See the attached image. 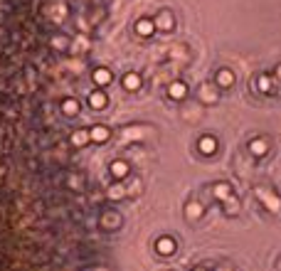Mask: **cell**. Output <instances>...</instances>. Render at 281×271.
Here are the masks:
<instances>
[{"instance_id":"6da1fadb","label":"cell","mask_w":281,"mask_h":271,"mask_svg":"<svg viewBox=\"0 0 281 271\" xmlns=\"http://www.w3.org/2000/svg\"><path fill=\"white\" fill-rule=\"evenodd\" d=\"M168 96L175 99V101L185 99V96H188V84H185V81H173V84L168 86Z\"/></svg>"},{"instance_id":"7a4b0ae2","label":"cell","mask_w":281,"mask_h":271,"mask_svg":"<svg viewBox=\"0 0 281 271\" xmlns=\"http://www.w3.org/2000/svg\"><path fill=\"white\" fill-rule=\"evenodd\" d=\"M94 84L96 86H106V84H111V79H114V74H111V69H106V67H99V69H94Z\"/></svg>"},{"instance_id":"3957f363","label":"cell","mask_w":281,"mask_h":271,"mask_svg":"<svg viewBox=\"0 0 281 271\" xmlns=\"http://www.w3.org/2000/svg\"><path fill=\"white\" fill-rule=\"evenodd\" d=\"M155 252L158 254H173L175 252V239H170V237H160L158 242H155Z\"/></svg>"},{"instance_id":"277c9868","label":"cell","mask_w":281,"mask_h":271,"mask_svg":"<svg viewBox=\"0 0 281 271\" xmlns=\"http://www.w3.org/2000/svg\"><path fill=\"white\" fill-rule=\"evenodd\" d=\"M198 148H200V153H205V155H212V153L217 150V140H214L212 136H203V138L198 140Z\"/></svg>"},{"instance_id":"5b68a950","label":"cell","mask_w":281,"mask_h":271,"mask_svg":"<svg viewBox=\"0 0 281 271\" xmlns=\"http://www.w3.org/2000/svg\"><path fill=\"white\" fill-rule=\"evenodd\" d=\"M153 30H155V22H153V20L140 17L139 22H136V32H139L140 37H150V35H153Z\"/></svg>"},{"instance_id":"8992f818","label":"cell","mask_w":281,"mask_h":271,"mask_svg":"<svg viewBox=\"0 0 281 271\" xmlns=\"http://www.w3.org/2000/svg\"><path fill=\"white\" fill-rule=\"evenodd\" d=\"M89 106H91L94 111H101V109L106 106V94H104V91H91V96H89Z\"/></svg>"},{"instance_id":"52a82bcc","label":"cell","mask_w":281,"mask_h":271,"mask_svg":"<svg viewBox=\"0 0 281 271\" xmlns=\"http://www.w3.org/2000/svg\"><path fill=\"white\" fill-rule=\"evenodd\" d=\"M267 150H269V145H267L264 138H254V140H249V153H252V155H267Z\"/></svg>"},{"instance_id":"ba28073f","label":"cell","mask_w":281,"mask_h":271,"mask_svg":"<svg viewBox=\"0 0 281 271\" xmlns=\"http://www.w3.org/2000/svg\"><path fill=\"white\" fill-rule=\"evenodd\" d=\"M109 136H111V131H109L106 126H94V129L89 131V138H91V140H96V143L109 140Z\"/></svg>"},{"instance_id":"9c48e42d","label":"cell","mask_w":281,"mask_h":271,"mask_svg":"<svg viewBox=\"0 0 281 271\" xmlns=\"http://www.w3.org/2000/svg\"><path fill=\"white\" fill-rule=\"evenodd\" d=\"M155 27H160V30H173V15L168 12V10H163L160 15H158V20H155Z\"/></svg>"},{"instance_id":"30bf717a","label":"cell","mask_w":281,"mask_h":271,"mask_svg":"<svg viewBox=\"0 0 281 271\" xmlns=\"http://www.w3.org/2000/svg\"><path fill=\"white\" fill-rule=\"evenodd\" d=\"M232 81H234V74H232L229 69H219V71H217V84H219V89L232 86Z\"/></svg>"},{"instance_id":"8fae6325","label":"cell","mask_w":281,"mask_h":271,"mask_svg":"<svg viewBox=\"0 0 281 271\" xmlns=\"http://www.w3.org/2000/svg\"><path fill=\"white\" fill-rule=\"evenodd\" d=\"M124 86L129 89V91H139L140 89V76L136 71H129L126 76H124Z\"/></svg>"},{"instance_id":"7c38bea8","label":"cell","mask_w":281,"mask_h":271,"mask_svg":"<svg viewBox=\"0 0 281 271\" xmlns=\"http://www.w3.org/2000/svg\"><path fill=\"white\" fill-rule=\"evenodd\" d=\"M111 175H114V178H126V175H129V165H126L124 160H114V163H111Z\"/></svg>"},{"instance_id":"4fadbf2b","label":"cell","mask_w":281,"mask_h":271,"mask_svg":"<svg viewBox=\"0 0 281 271\" xmlns=\"http://www.w3.org/2000/svg\"><path fill=\"white\" fill-rule=\"evenodd\" d=\"M212 193H214V198H217V200H227V198L232 195V190H229V185H227V183L214 185V190H212Z\"/></svg>"},{"instance_id":"5bb4252c","label":"cell","mask_w":281,"mask_h":271,"mask_svg":"<svg viewBox=\"0 0 281 271\" xmlns=\"http://www.w3.org/2000/svg\"><path fill=\"white\" fill-rule=\"evenodd\" d=\"M62 111H65L67 116H74V114L79 111V104H76L74 99H65V101H62Z\"/></svg>"},{"instance_id":"9a60e30c","label":"cell","mask_w":281,"mask_h":271,"mask_svg":"<svg viewBox=\"0 0 281 271\" xmlns=\"http://www.w3.org/2000/svg\"><path fill=\"white\" fill-rule=\"evenodd\" d=\"M185 212H188V217H190V219H198V217H203V204L190 203L188 207H185Z\"/></svg>"},{"instance_id":"2e32d148","label":"cell","mask_w":281,"mask_h":271,"mask_svg":"<svg viewBox=\"0 0 281 271\" xmlns=\"http://www.w3.org/2000/svg\"><path fill=\"white\" fill-rule=\"evenodd\" d=\"M86 140H89V134H86V131H74V134H71V145H76V148L84 145Z\"/></svg>"},{"instance_id":"e0dca14e","label":"cell","mask_w":281,"mask_h":271,"mask_svg":"<svg viewBox=\"0 0 281 271\" xmlns=\"http://www.w3.org/2000/svg\"><path fill=\"white\" fill-rule=\"evenodd\" d=\"M257 86H259L262 91H272V79H269L267 74H262V76L257 79Z\"/></svg>"},{"instance_id":"ac0fdd59","label":"cell","mask_w":281,"mask_h":271,"mask_svg":"<svg viewBox=\"0 0 281 271\" xmlns=\"http://www.w3.org/2000/svg\"><path fill=\"white\" fill-rule=\"evenodd\" d=\"M277 76H279V79H281V65H279V67H277Z\"/></svg>"},{"instance_id":"d6986e66","label":"cell","mask_w":281,"mask_h":271,"mask_svg":"<svg viewBox=\"0 0 281 271\" xmlns=\"http://www.w3.org/2000/svg\"><path fill=\"white\" fill-rule=\"evenodd\" d=\"M195 271H205V269H195Z\"/></svg>"}]
</instances>
